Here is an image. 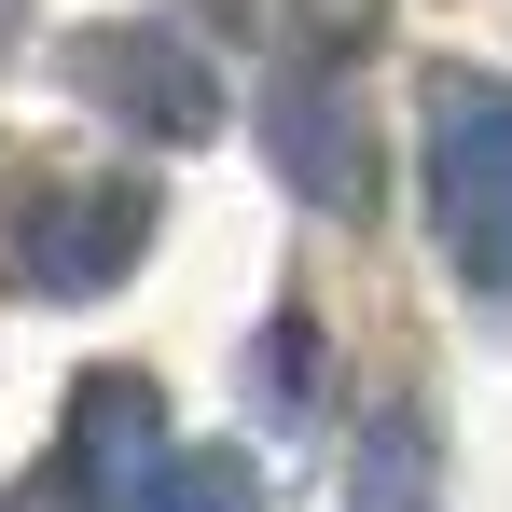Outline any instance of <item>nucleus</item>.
I'll use <instances>...</instances> for the list:
<instances>
[{
  "instance_id": "2",
  "label": "nucleus",
  "mask_w": 512,
  "mask_h": 512,
  "mask_svg": "<svg viewBox=\"0 0 512 512\" xmlns=\"http://www.w3.org/2000/svg\"><path fill=\"white\" fill-rule=\"evenodd\" d=\"M139 250H153V180H42V194L14 208V277H28L42 305L125 291Z\"/></svg>"
},
{
  "instance_id": "5",
  "label": "nucleus",
  "mask_w": 512,
  "mask_h": 512,
  "mask_svg": "<svg viewBox=\"0 0 512 512\" xmlns=\"http://www.w3.org/2000/svg\"><path fill=\"white\" fill-rule=\"evenodd\" d=\"M167 457H180V443H167V388H153V374H125V360H111V374H84V388H70L56 485H70L84 512H139V485H153Z\"/></svg>"
},
{
  "instance_id": "4",
  "label": "nucleus",
  "mask_w": 512,
  "mask_h": 512,
  "mask_svg": "<svg viewBox=\"0 0 512 512\" xmlns=\"http://www.w3.org/2000/svg\"><path fill=\"white\" fill-rule=\"evenodd\" d=\"M70 84H84L97 111H125L139 139H167V153L180 139H222V70H208L180 28H125V14H111V28H70Z\"/></svg>"
},
{
  "instance_id": "6",
  "label": "nucleus",
  "mask_w": 512,
  "mask_h": 512,
  "mask_svg": "<svg viewBox=\"0 0 512 512\" xmlns=\"http://www.w3.org/2000/svg\"><path fill=\"white\" fill-rule=\"evenodd\" d=\"M346 512H443V429L416 402H388V416L360 429V457H346Z\"/></svg>"
},
{
  "instance_id": "3",
  "label": "nucleus",
  "mask_w": 512,
  "mask_h": 512,
  "mask_svg": "<svg viewBox=\"0 0 512 512\" xmlns=\"http://www.w3.org/2000/svg\"><path fill=\"white\" fill-rule=\"evenodd\" d=\"M250 125H263V153H277V180L305 194V208H374V125H360V84H346L333 56H291V70H263L250 97Z\"/></svg>"
},
{
  "instance_id": "1",
  "label": "nucleus",
  "mask_w": 512,
  "mask_h": 512,
  "mask_svg": "<svg viewBox=\"0 0 512 512\" xmlns=\"http://www.w3.org/2000/svg\"><path fill=\"white\" fill-rule=\"evenodd\" d=\"M429 236L485 305H512V84L429 97Z\"/></svg>"
},
{
  "instance_id": "8",
  "label": "nucleus",
  "mask_w": 512,
  "mask_h": 512,
  "mask_svg": "<svg viewBox=\"0 0 512 512\" xmlns=\"http://www.w3.org/2000/svg\"><path fill=\"white\" fill-rule=\"evenodd\" d=\"M305 402H319V333L263 319V416H305Z\"/></svg>"
},
{
  "instance_id": "7",
  "label": "nucleus",
  "mask_w": 512,
  "mask_h": 512,
  "mask_svg": "<svg viewBox=\"0 0 512 512\" xmlns=\"http://www.w3.org/2000/svg\"><path fill=\"white\" fill-rule=\"evenodd\" d=\"M139 512H263V471H250V443H180L167 471L139 485Z\"/></svg>"
}]
</instances>
